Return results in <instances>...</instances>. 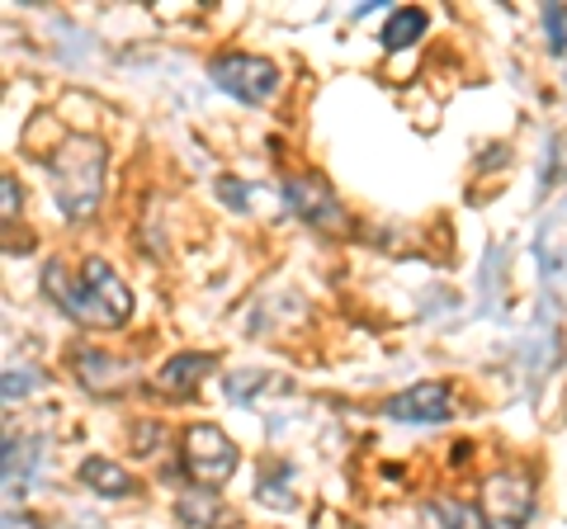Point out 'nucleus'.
Listing matches in <instances>:
<instances>
[{
    "label": "nucleus",
    "mask_w": 567,
    "mask_h": 529,
    "mask_svg": "<svg viewBox=\"0 0 567 529\" xmlns=\"http://www.w3.org/2000/svg\"><path fill=\"white\" fill-rule=\"evenodd\" d=\"M43 293L71 317V322H81L91 331H118L133 317V289L123 284V274L100 256L85 260L76 274H71L66 264L48 260L43 264Z\"/></svg>",
    "instance_id": "1"
},
{
    "label": "nucleus",
    "mask_w": 567,
    "mask_h": 529,
    "mask_svg": "<svg viewBox=\"0 0 567 529\" xmlns=\"http://www.w3.org/2000/svg\"><path fill=\"white\" fill-rule=\"evenodd\" d=\"M43 166L52 175V199L66 218H85L100 208L104 194V143L91 133H66L62 147H52L43 156Z\"/></svg>",
    "instance_id": "2"
},
{
    "label": "nucleus",
    "mask_w": 567,
    "mask_h": 529,
    "mask_svg": "<svg viewBox=\"0 0 567 529\" xmlns=\"http://www.w3.org/2000/svg\"><path fill=\"white\" fill-rule=\"evenodd\" d=\"M181 458H185V473L199 487H223L237 473L241 449L233 445V435L223 426L194 421V426H185V435H181Z\"/></svg>",
    "instance_id": "3"
},
{
    "label": "nucleus",
    "mask_w": 567,
    "mask_h": 529,
    "mask_svg": "<svg viewBox=\"0 0 567 529\" xmlns=\"http://www.w3.org/2000/svg\"><path fill=\"white\" fill-rule=\"evenodd\" d=\"M208 76L223 95H233L241 104H265L279 91V66L270 58H256V52H223V58L208 62Z\"/></svg>",
    "instance_id": "4"
},
{
    "label": "nucleus",
    "mask_w": 567,
    "mask_h": 529,
    "mask_svg": "<svg viewBox=\"0 0 567 529\" xmlns=\"http://www.w3.org/2000/svg\"><path fill=\"white\" fill-rule=\"evenodd\" d=\"M284 204H289L308 227H317V232H346L350 227L341 199L331 194V185L322 175H289V180H284Z\"/></svg>",
    "instance_id": "5"
},
{
    "label": "nucleus",
    "mask_w": 567,
    "mask_h": 529,
    "mask_svg": "<svg viewBox=\"0 0 567 529\" xmlns=\"http://www.w3.org/2000/svg\"><path fill=\"white\" fill-rule=\"evenodd\" d=\"M483 516L492 529H520L535 510V497H529V478L525 473H492L483 483Z\"/></svg>",
    "instance_id": "6"
},
{
    "label": "nucleus",
    "mask_w": 567,
    "mask_h": 529,
    "mask_svg": "<svg viewBox=\"0 0 567 529\" xmlns=\"http://www.w3.org/2000/svg\"><path fill=\"white\" fill-rule=\"evenodd\" d=\"M379 412L388 421H402V426H435V421H450L454 393H450V383H412L388 397Z\"/></svg>",
    "instance_id": "7"
},
{
    "label": "nucleus",
    "mask_w": 567,
    "mask_h": 529,
    "mask_svg": "<svg viewBox=\"0 0 567 529\" xmlns=\"http://www.w3.org/2000/svg\"><path fill=\"white\" fill-rule=\"evenodd\" d=\"M218 369V355H204V350H181L156 369V393L166 397H189L199 393V383H208V374Z\"/></svg>",
    "instance_id": "8"
},
{
    "label": "nucleus",
    "mask_w": 567,
    "mask_h": 529,
    "mask_svg": "<svg viewBox=\"0 0 567 529\" xmlns=\"http://www.w3.org/2000/svg\"><path fill=\"white\" fill-rule=\"evenodd\" d=\"M71 369H76V378L91 387V393H118L123 383H133V369L123 360H114V355H104V350H95V345L76 350V355H71Z\"/></svg>",
    "instance_id": "9"
},
{
    "label": "nucleus",
    "mask_w": 567,
    "mask_h": 529,
    "mask_svg": "<svg viewBox=\"0 0 567 529\" xmlns=\"http://www.w3.org/2000/svg\"><path fill=\"white\" fill-rule=\"evenodd\" d=\"M81 483L85 487H91L95 491V497H110V501H123V497H137V491H142V483L133 478V473L128 468H123V464H114V458H81Z\"/></svg>",
    "instance_id": "10"
},
{
    "label": "nucleus",
    "mask_w": 567,
    "mask_h": 529,
    "mask_svg": "<svg viewBox=\"0 0 567 529\" xmlns=\"http://www.w3.org/2000/svg\"><path fill=\"white\" fill-rule=\"evenodd\" d=\"M175 516H181L185 525H194V529H218V525H227V510H223L218 497H213V487L181 491V497H175Z\"/></svg>",
    "instance_id": "11"
},
{
    "label": "nucleus",
    "mask_w": 567,
    "mask_h": 529,
    "mask_svg": "<svg viewBox=\"0 0 567 529\" xmlns=\"http://www.w3.org/2000/svg\"><path fill=\"white\" fill-rule=\"evenodd\" d=\"M425 29H431V14H425L421 6H398L393 14H388V24H383V48L388 52L412 48Z\"/></svg>",
    "instance_id": "12"
},
{
    "label": "nucleus",
    "mask_w": 567,
    "mask_h": 529,
    "mask_svg": "<svg viewBox=\"0 0 567 529\" xmlns=\"http://www.w3.org/2000/svg\"><path fill=\"white\" fill-rule=\"evenodd\" d=\"M435 520L445 525V529H492L487 516H483V506H473V501H458V497H435Z\"/></svg>",
    "instance_id": "13"
},
{
    "label": "nucleus",
    "mask_w": 567,
    "mask_h": 529,
    "mask_svg": "<svg viewBox=\"0 0 567 529\" xmlns=\"http://www.w3.org/2000/svg\"><path fill=\"white\" fill-rule=\"evenodd\" d=\"M563 20H567V10H548L544 14V24H548V33H554V52H567V29H563Z\"/></svg>",
    "instance_id": "14"
},
{
    "label": "nucleus",
    "mask_w": 567,
    "mask_h": 529,
    "mask_svg": "<svg viewBox=\"0 0 567 529\" xmlns=\"http://www.w3.org/2000/svg\"><path fill=\"white\" fill-rule=\"evenodd\" d=\"M20 204H24V189L14 185V175H6V222L14 218V208H20Z\"/></svg>",
    "instance_id": "15"
},
{
    "label": "nucleus",
    "mask_w": 567,
    "mask_h": 529,
    "mask_svg": "<svg viewBox=\"0 0 567 529\" xmlns=\"http://www.w3.org/2000/svg\"><path fill=\"white\" fill-rule=\"evenodd\" d=\"M218 189H223V199L233 204V208H246V199H241V185H237V180H218Z\"/></svg>",
    "instance_id": "16"
}]
</instances>
